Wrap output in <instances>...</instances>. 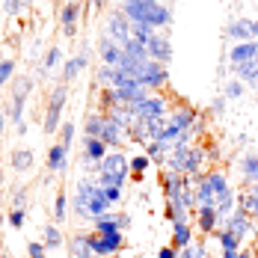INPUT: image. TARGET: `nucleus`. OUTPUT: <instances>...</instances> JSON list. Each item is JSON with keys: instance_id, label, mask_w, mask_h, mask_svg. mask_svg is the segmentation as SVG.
Listing matches in <instances>:
<instances>
[{"instance_id": "1", "label": "nucleus", "mask_w": 258, "mask_h": 258, "mask_svg": "<svg viewBox=\"0 0 258 258\" xmlns=\"http://www.w3.org/2000/svg\"><path fill=\"white\" fill-rule=\"evenodd\" d=\"M128 160L119 155V152H113V155H104L101 160V181L104 187H122V181L128 175Z\"/></svg>"}, {"instance_id": "2", "label": "nucleus", "mask_w": 258, "mask_h": 258, "mask_svg": "<svg viewBox=\"0 0 258 258\" xmlns=\"http://www.w3.org/2000/svg\"><path fill=\"white\" fill-rule=\"evenodd\" d=\"M137 83H140V86H163V83H166V69H163L160 62H155V59H152V62L146 59V62L140 66V72H137Z\"/></svg>"}, {"instance_id": "3", "label": "nucleus", "mask_w": 258, "mask_h": 258, "mask_svg": "<svg viewBox=\"0 0 258 258\" xmlns=\"http://www.w3.org/2000/svg\"><path fill=\"white\" fill-rule=\"evenodd\" d=\"M122 246V232H113V234H89V249L95 252V255H110V252H116Z\"/></svg>"}, {"instance_id": "4", "label": "nucleus", "mask_w": 258, "mask_h": 258, "mask_svg": "<svg viewBox=\"0 0 258 258\" xmlns=\"http://www.w3.org/2000/svg\"><path fill=\"white\" fill-rule=\"evenodd\" d=\"M66 86H59V89H53L51 95V104H48V116H45V134H53V131L59 128V113H62V104H66Z\"/></svg>"}, {"instance_id": "5", "label": "nucleus", "mask_w": 258, "mask_h": 258, "mask_svg": "<svg viewBox=\"0 0 258 258\" xmlns=\"http://www.w3.org/2000/svg\"><path fill=\"white\" fill-rule=\"evenodd\" d=\"M30 86H33V80H30V78L15 80V92H12V110H9V119H12V122H18V125H24V122H21V113H24V101H27Z\"/></svg>"}, {"instance_id": "6", "label": "nucleus", "mask_w": 258, "mask_h": 258, "mask_svg": "<svg viewBox=\"0 0 258 258\" xmlns=\"http://www.w3.org/2000/svg\"><path fill=\"white\" fill-rule=\"evenodd\" d=\"M128 107L134 110V116H137V119H160V116H163V110H166V101H163V98H146V101L128 104Z\"/></svg>"}, {"instance_id": "7", "label": "nucleus", "mask_w": 258, "mask_h": 258, "mask_svg": "<svg viewBox=\"0 0 258 258\" xmlns=\"http://www.w3.org/2000/svg\"><path fill=\"white\" fill-rule=\"evenodd\" d=\"M107 33H110V39H116L119 45H125L131 39V21L122 12H116V15H110V21H107Z\"/></svg>"}, {"instance_id": "8", "label": "nucleus", "mask_w": 258, "mask_h": 258, "mask_svg": "<svg viewBox=\"0 0 258 258\" xmlns=\"http://www.w3.org/2000/svg\"><path fill=\"white\" fill-rule=\"evenodd\" d=\"M146 51H149V56L155 59V62H169V56H172V48H169V42L163 39V36H149L146 39Z\"/></svg>"}, {"instance_id": "9", "label": "nucleus", "mask_w": 258, "mask_h": 258, "mask_svg": "<svg viewBox=\"0 0 258 258\" xmlns=\"http://www.w3.org/2000/svg\"><path fill=\"white\" fill-rule=\"evenodd\" d=\"M249 229H252V223H249V214H243V211H234V214H229L226 232H232L234 237H243V234H249Z\"/></svg>"}, {"instance_id": "10", "label": "nucleus", "mask_w": 258, "mask_h": 258, "mask_svg": "<svg viewBox=\"0 0 258 258\" xmlns=\"http://www.w3.org/2000/svg\"><path fill=\"white\" fill-rule=\"evenodd\" d=\"M78 12H80L78 3H66V6H62L59 27H62V33H66V36H75V30H78Z\"/></svg>"}, {"instance_id": "11", "label": "nucleus", "mask_w": 258, "mask_h": 258, "mask_svg": "<svg viewBox=\"0 0 258 258\" xmlns=\"http://www.w3.org/2000/svg\"><path fill=\"white\" fill-rule=\"evenodd\" d=\"M229 56H232L234 66L237 62H249V59L258 56V42H240V45H234L232 51H229Z\"/></svg>"}, {"instance_id": "12", "label": "nucleus", "mask_w": 258, "mask_h": 258, "mask_svg": "<svg viewBox=\"0 0 258 258\" xmlns=\"http://www.w3.org/2000/svg\"><path fill=\"white\" fill-rule=\"evenodd\" d=\"M190 240H193L190 223H187V220H175V223H172V246H175V249H184V246H190Z\"/></svg>"}, {"instance_id": "13", "label": "nucleus", "mask_w": 258, "mask_h": 258, "mask_svg": "<svg viewBox=\"0 0 258 258\" xmlns=\"http://www.w3.org/2000/svg\"><path fill=\"white\" fill-rule=\"evenodd\" d=\"M98 51H101V56H104L107 66H119V59H122V48H116L110 36H104L101 42H98Z\"/></svg>"}, {"instance_id": "14", "label": "nucleus", "mask_w": 258, "mask_h": 258, "mask_svg": "<svg viewBox=\"0 0 258 258\" xmlns=\"http://www.w3.org/2000/svg\"><path fill=\"white\" fill-rule=\"evenodd\" d=\"M122 51L128 53V56H134L137 62H146V59H149V51H146V39H137V36H131L128 42L122 45Z\"/></svg>"}, {"instance_id": "15", "label": "nucleus", "mask_w": 258, "mask_h": 258, "mask_svg": "<svg viewBox=\"0 0 258 258\" xmlns=\"http://www.w3.org/2000/svg\"><path fill=\"white\" fill-rule=\"evenodd\" d=\"M226 36L229 39H243V42H249V36H252V21H232V24L226 27Z\"/></svg>"}, {"instance_id": "16", "label": "nucleus", "mask_w": 258, "mask_h": 258, "mask_svg": "<svg viewBox=\"0 0 258 258\" xmlns=\"http://www.w3.org/2000/svg\"><path fill=\"white\" fill-rule=\"evenodd\" d=\"M66 155H69V149H66L62 143L51 146V152H48V169H51V172H59V169L66 166Z\"/></svg>"}, {"instance_id": "17", "label": "nucleus", "mask_w": 258, "mask_h": 258, "mask_svg": "<svg viewBox=\"0 0 258 258\" xmlns=\"http://www.w3.org/2000/svg\"><path fill=\"white\" fill-rule=\"evenodd\" d=\"M240 208L237 211H243V214H249V217H258V187H252L249 193H240Z\"/></svg>"}, {"instance_id": "18", "label": "nucleus", "mask_w": 258, "mask_h": 258, "mask_svg": "<svg viewBox=\"0 0 258 258\" xmlns=\"http://www.w3.org/2000/svg\"><path fill=\"white\" fill-rule=\"evenodd\" d=\"M217 220H220L217 208H199V229H202L205 234H211V232H214Z\"/></svg>"}, {"instance_id": "19", "label": "nucleus", "mask_w": 258, "mask_h": 258, "mask_svg": "<svg viewBox=\"0 0 258 258\" xmlns=\"http://www.w3.org/2000/svg\"><path fill=\"white\" fill-rule=\"evenodd\" d=\"M119 134H122V128H119L113 119H104V131H101L104 146H116V143H119Z\"/></svg>"}, {"instance_id": "20", "label": "nucleus", "mask_w": 258, "mask_h": 258, "mask_svg": "<svg viewBox=\"0 0 258 258\" xmlns=\"http://www.w3.org/2000/svg\"><path fill=\"white\" fill-rule=\"evenodd\" d=\"M83 66H86V56H83V53L75 56V59H69V62H66V69H62V80H66V83H69V80H75Z\"/></svg>"}, {"instance_id": "21", "label": "nucleus", "mask_w": 258, "mask_h": 258, "mask_svg": "<svg viewBox=\"0 0 258 258\" xmlns=\"http://www.w3.org/2000/svg\"><path fill=\"white\" fill-rule=\"evenodd\" d=\"M104 131V116H89L86 119V140H101Z\"/></svg>"}, {"instance_id": "22", "label": "nucleus", "mask_w": 258, "mask_h": 258, "mask_svg": "<svg viewBox=\"0 0 258 258\" xmlns=\"http://www.w3.org/2000/svg\"><path fill=\"white\" fill-rule=\"evenodd\" d=\"M72 252H75V258H89L92 255V249H89V234H80V237L72 240Z\"/></svg>"}, {"instance_id": "23", "label": "nucleus", "mask_w": 258, "mask_h": 258, "mask_svg": "<svg viewBox=\"0 0 258 258\" xmlns=\"http://www.w3.org/2000/svg\"><path fill=\"white\" fill-rule=\"evenodd\" d=\"M12 166H15L18 172H27V169L33 166V152H27V149L15 152V155H12Z\"/></svg>"}, {"instance_id": "24", "label": "nucleus", "mask_w": 258, "mask_h": 258, "mask_svg": "<svg viewBox=\"0 0 258 258\" xmlns=\"http://www.w3.org/2000/svg\"><path fill=\"white\" fill-rule=\"evenodd\" d=\"M193 116H196V113H193L190 107H187V110H178V113L172 116V125H175V128H181V131H187L190 125H193Z\"/></svg>"}, {"instance_id": "25", "label": "nucleus", "mask_w": 258, "mask_h": 258, "mask_svg": "<svg viewBox=\"0 0 258 258\" xmlns=\"http://www.w3.org/2000/svg\"><path fill=\"white\" fill-rule=\"evenodd\" d=\"M232 205H234V196H232V190H226V193L217 199L214 208H217V214H226V217H229V214H232Z\"/></svg>"}, {"instance_id": "26", "label": "nucleus", "mask_w": 258, "mask_h": 258, "mask_svg": "<svg viewBox=\"0 0 258 258\" xmlns=\"http://www.w3.org/2000/svg\"><path fill=\"white\" fill-rule=\"evenodd\" d=\"M240 172L249 181H258V157H246V160L240 163Z\"/></svg>"}, {"instance_id": "27", "label": "nucleus", "mask_w": 258, "mask_h": 258, "mask_svg": "<svg viewBox=\"0 0 258 258\" xmlns=\"http://www.w3.org/2000/svg\"><path fill=\"white\" fill-rule=\"evenodd\" d=\"M149 163H152V160H149L146 155H137L134 160H128V166L134 169V175H137V178H140V175H143V172L149 169Z\"/></svg>"}, {"instance_id": "28", "label": "nucleus", "mask_w": 258, "mask_h": 258, "mask_svg": "<svg viewBox=\"0 0 258 258\" xmlns=\"http://www.w3.org/2000/svg\"><path fill=\"white\" fill-rule=\"evenodd\" d=\"M86 157L104 160V143L101 140H86Z\"/></svg>"}, {"instance_id": "29", "label": "nucleus", "mask_w": 258, "mask_h": 258, "mask_svg": "<svg viewBox=\"0 0 258 258\" xmlns=\"http://www.w3.org/2000/svg\"><path fill=\"white\" fill-rule=\"evenodd\" d=\"M59 243H62L59 229H56V226H48V229H45V246H48V249H56Z\"/></svg>"}, {"instance_id": "30", "label": "nucleus", "mask_w": 258, "mask_h": 258, "mask_svg": "<svg viewBox=\"0 0 258 258\" xmlns=\"http://www.w3.org/2000/svg\"><path fill=\"white\" fill-rule=\"evenodd\" d=\"M178 258H205V246L190 243V246H184V249L178 252Z\"/></svg>"}, {"instance_id": "31", "label": "nucleus", "mask_w": 258, "mask_h": 258, "mask_svg": "<svg viewBox=\"0 0 258 258\" xmlns=\"http://www.w3.org/2000/svg\"><path fill=\"white\" fill-rule=\"evenodd\" d=\"M131 30H134L137 39H149V36H155V33H152V24H146V21H134Z\"/></svg>"}, {"instance_id": "32", "label": "nucleus", "mask_w": 258, "mask_h": 258, "mask_svg": "<svg viewBox=\"0 0 258 258\" xmlns=\"http://www.w3.org/2000/svg\"><path fill=\"white\" fill-rule=\"evenodd\" d=\"M30 3H33V0H6V12H9V15H21Z\"/></svg>"}, {"instance_id": "33", "label": "nucleus", "mask_w": 258, "mask_h": 258, "mask_svg": "<svg viewBox=\"0 0 258 258\" xmlns=\"http://www.w3.org/2000/svg\"><path fill=\"white\" fill-rule=\"evenodd\" d=\"M220 243H223V249H237L240 237H234L232 232H220Z\"/></svg>"}, {"instance_id": "34", "label": "nucleus", "mask_w": 258, "mask_h": 258, "mask_svg": "<svg viewBox=\"0 0 258 258\" xmlns=\"http://www.w3.org/2000/svg\"><path fill=\"white\" fill-rule=\"evenodd\" d=\"M163 155H166V146H160L152 140V146H149V157L155 160V163H163Z\"/></svg>"}, {"instance_id": "35", "label": "nucleus", "mask_w": 258, "mask_h": 258, "mask_svg": "<svg viewBox=\"0 0 258 258\" xmlns=\"http://www.w3.org/2000/svg\"><path fill=\"white\" fill-rule=\"evenodd\" d=\"M223 95H226V98H240V95H243V86H240V80H232V83H226Z\"/></svg>"}, {"instance_id": "36", "label": "nucleus", "mask_w": 258, "mask_h": 258, "mask_svg": "<svg viewBox=\"0 0 258 258\" xmlns=\"http://www.w3.org/2000/svg\"><path fill=\"white\" fill-rule=\"evenodd\" d=\"M12 69H15V62H12V59H3V62H0V86H3L6 80H9Z\"/></svg>"}, {"instance_id": "37", "label": "nucleus", "mask_w": 258, "mask_h": 258, "mask_svg": "<svg viewBox=\"0 0 258 258\" xmlns=\"http://www.w3.org/2000/svg\"><path fill=\"white\" fill-rule=\"evenodd\" d=\"M53 217L56 220H66V193L56 196V205H53Z\"/></svg>"}, {"instance_id": "38", "label": "nucleus", "mask_w": 258, "mask_h": 258, "mask_svg": "<svg viewBox=\"0 0 258 258\" xmlns=\"http://www.w3.org/2000/svg\"><path fill=\"white\" fill-rule=\"evenodd\" d=\"M72 137H75V125L66 122V125H62V146H66V149L72 146Z\"/></svg>"}, {"instance_id": "39", "label": "nucleus", "mask_w": 258, "mask_h": 258, "mask_svg": "<svg viewBox=\"0 0 258 258\" xmlns=\"http://www.w3.org/2000/svg\"><path fill=\"white\" fill-rule=\"evenodd\" d=\"M9 223H12L15 229H21V226H24V211H21V208H18V211H12V214H9Z\"/></svg>"}, {"instance_id": "40", "label": "nucleus", "mask_w": 258, "mask_h": 258, "mask_svg": "<svg viewBox=\"0 0 258 258\" xmlns=\"http://www.w3.org/2000/svg\"><path fill=\"white\" fill-rule=\"evenodd\" d=\"M27 252H30V258H45V246L42 243H30Z\"/></svg>"}, {"instance_id": "41", "label": "nucleus", "mask_w": 258, "mask_h": 258, "mask_svg": "<svg viewBox=\"0 0 258 258\" xmlns=\"http://www.w3.org/2000/svg\"><path fill=\"white\" fill-rule=\"evenodd\" d=\"M104 193H107V199H110V202H119V196H122V190H119V187H104Z\"/></svg>"}, {"instance_id": "42", "label": "nucleus", "mask_w": 258, "mask_h": 258, "mask_svg": "<svg viewBox=\"0 0 258 258\" xmlns=\"http://www.w3.org/2000/svg\"><path fill=\"white\" fill-rule=\"evenodd\" d=\"M157 258H178V252H175V246H163V249L157 252Z\"/></svg>"}, {"instance_id": "43", "label": "nucleus", "mask_w": 258, "mask_h": 258, "mask_svg": "<svg viewBox=\"0 0 258 258\" xmlns=\"http://www.w3.org/2000/svg\"><path fill=\"white\" fill-rule=\"evenodd\" d=\"M56 59H59V51H56V48H51V53H48V59H45V69H51V66H56Z\"/></svg>"}, {"instance_id": "44", "label": "nucleus", "mask_w": 258, "mask_h": 258, "mask_svg": "<svg viewBox=\"0 0 258 258\" xmlns=\"http://www.w3.org/2000/svg\"><path fill=\"white\" fill-rule=\"evenodd\" d=\"M223 107H226L223 98H214V101H211V110H214V113H223Z\"/></svg>"}, {"instance_id": "45", "label": "nucleus", "mask_w": 258, "mask_h": 258, "mask_svg": "<svg viewBox=\"0 0 258 258\" xmlns=\"http://www.w3.org/2000/svg\"><path fill=\"white\" fill-rule=\"evenodd\" d=\"M252 36H255V39H258V18H255V21H252Z\"/></svg>"}, {"instance_id": "46", "label": "nucleus", "mask_w": 258, "mask_h": 258, "mask_svg": "<svg viewBox=\"0 0 258 258\" xmlns=\"http://www.w3.org/2000/svg\"><path fill=\"white\" fill-rule=\"evenodd\" d=\"M237 258H252V252H237Z\"/></svg>"}, {"instance_id": "47", "label": "nucleus", "mask_w": 258, "mask_h": 258, "mask_svg": "<svg viewBox=\"0 0 258 258\" xmlns=\"http://www.w3.org/2000/svg\"><path fill=\"white\" fill-rule=\"evenodd\" d=\"M0 137H3V113H0Z\"/></svg>"}, {"instance_id": "48", "label": "nucleus", "mask_w": 258, "mask_h": 258, "mask_svg": "<svg viewBox=\"0 0 258 258\" xmlns=\"http://www.w3.org/2000/svg\"><path fill=\"white\" fill-rule=\"evenodd\" d=\"M101 6H104V0H95V9H101Z\"/></svg>"}, {"instance_id": "49", "label": "nucleus", "mask_w": 258, "mask_h": 258, "mask_svg": "<svg viewBox=\"0 0 258 258\" xmlns=\"http://www.w3.org/2000/svg\"><path fill=\"white\" fill-rule=\"evenodd\" d=\"M0 181H3V172H0Z\"/></svg>"}, {"instance_id": "50", "label": "nucleus", "mask_w": 258, "mask_h": 258, "mask_svg": "<svg viewBox=\"0 0 258 258\" xmlns=\"http://www.w3.org/2000/svg\"><path fill=\"white\" fill-rule=\"evenodd\" d=\"M125 3H128V0H125Z\"/></svg>"}, {"instance_id": "51", "label": "nucleus", "mask_w": 258, "mask_h": 258, "mask_svg": "<svg viewBox=\"0 0 258 258\" xmlns=\"http://www.w3.org/2000/svg\"><path fill=\"white\" fill-rule=\"evenodd\" d=\"M89 258H92V255H89Z\"/></svg>"}]
</instances>
